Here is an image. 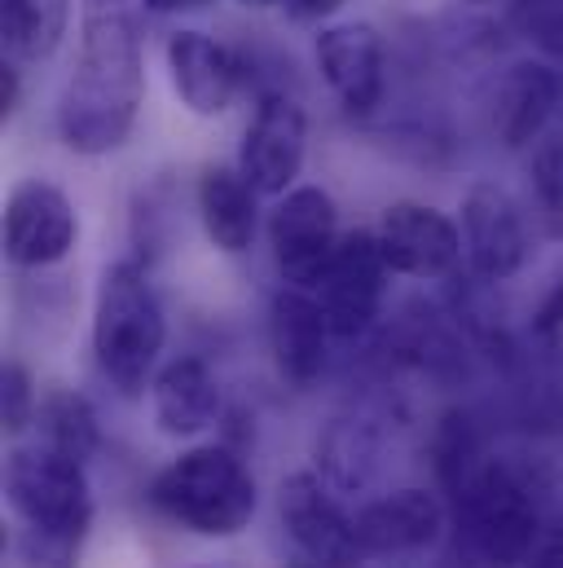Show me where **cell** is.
<instances>
[{
  "mask_svg": "<svg viewBox=\"0 0 563 568\" xmlns=\"http://www.w3.org/2000/svg\"><path fill=\"white\" fill-rule=\"evenodd\" d=\"M444 525H449L444 494L422 489V485L392 489V494L370 498L352 511L361 560H370V556H419V551L436 547L444 538Z\"/></svg>",
  "mask_w": 563,
  "mask_h": 568,
  "instance_id": "obj_15",
  "label": "cell"
},
{
  "mask_svg": "<svg viewBox=\"0 0 563 568\" xmlns=\"http://www.w3.org/2000/svg\"><path fill=\"white\" fill-rule=\"evenodd\" d=\"M375 234H379V247H383L392 274H401V278L440 283V278H453L462 265V230L453 216H444L431 203L401 199V203L383 207Z\"/></svg>",
  "mask_w": 563,
  "mask_h": 568,
  "instance_id": "obj_14",
  "label": "cell"
},
{
  "mask_svg": "<svg viewBox=\"0 0 563 568\" xmlns=\"http://www.w3.org/2000/svg\"><path fill=\"white\" fill-rule=\"evenodd\" d=\"M198 221H203V234L216 252L225 256H243L252 252L256 234H260V207H256V190L252 181L229 168V163H207L198 172Z\"/></svg>",
  "mask_w": 563,
  "mask_h": 568,
  "instance_id": "obj_19",
  "label": "cell"
},
{
  "mask_svg": "<svg viewBox=\"0 0 563 568\" xmlns=\"http://www.w3.org/2000/svg\"><path fill=\"white\" fill-rule=\"evenodd\" d=\"M243 9H274V4H282V0H238Z\"/></svg>",
  "mask_w": 563,
  "mask_h": 568,
  "instance_id": "obj_34",
  "label": "cell"
},
{
  "mask_svg": "<svg viewBox=\"0 0 563 568\" xmlns=\"http://www.w3.org/2000/svg\"><path fill=\"white\" fill-rule=\"evenodd\" d=\"M388 278H392V265L379 247V234L348 230L313 286L339 344H357V339L375 335V326L383 317V300H388Z\"/></svg>",
  "mask_w": 563,
  "mask_h": 568,
  "instance_id": "obj_6",
  "label": "cell"
},
{
  "mask_svg": "<svg viewBox=\"0 0 563 568\" xmlns=\"http://www.w3.org/2000/svg\"><path fill=\"white\" fill-rule=\"evenodd\" d=\"M0 243L13 270H53L80 243V212L62 185L44 176H22L4 194Z\"/></svg>",
  "mask_w": 563,
  "mask_h": 568,
  "instance_id": "obj_7",
  "label": "cell"
},
{
  "mask_svg": "<svg viewBox=\"0 0 563 568\" xmlns=\"http://www.w3.org/2000/svg\"><path fill=\"white\" fill-rule=\"evenodd\" d=\"M317 71L348 120H370L388 93V44L375 22H326L313 40Z\"/></svg>",
  "mask_w": 563,
  "mask_h": 568,
  "instance_id": "obj_8",
  "label": "cell"
},
{
  "mask_svg": "<svg viewBox=\"0 0 563 568\" xmlns=\"http://www.w3.org/2000/svg\"><path fill=\"white\" fill-rule=\"evenodd\" d=\"M150 13H163V18H172V13H194V9H207L212 0H141Z\"/></svg>",
  "mask_w": 563,
  "mask_h": 568,
  "instance_id": "obj_32",
  "label": "cell"
},
{
  "mask_svg": "<svg viewBox=\"0 0 563 568\" xmlns=\"http://www.w3.org/2000/svg\"><path fill=\"white\" fill-rule=\"evenodd\" d=\"M560 348H563V274L542 295V304L533 308V322H529V353L555 362Z\"/></svg>",
  "mask_w": 563,
  "mask_h": 568,
  "instance_id": "obj_28",
  "label": "cell"
},
{
  "mask_svg": "<svg viewBox=\"0 0 563 568\" xmlns=\"http://www.w3.org/2000/svg\"><path fill=\"white\" fill-rule=\"evenodd\" d=\"M290 568H344V565H313V560H299V556H295Z\"/></svg>",
  "mask_w": 563,
  "mask_h": 568,
  "instance_id": "obj_35",
  "label": "cell"
},
{
  "mask_svg": "<svg viewBox=\"0 0 563 568\" xmlns=\"http://www.w3.org/2000/svg\"><path fill=\"white\" fill-rule=\"evenodd\" d=\"M40 410V388L31 379V371L22 362H4L0 366V427L4 436H22L35 424Z\"/></svg>",
  "mask_w": 563,
  "mask_h": 568,
  "instance_id": "obj_25",
  "label": "cell"
},
{
  "mask_svg": "<svg viewBox=\"0 0 563 568\" xmlns=\"http://www.w3.org/2000/svg\"><path fill=\"white\" fill-rule=\"evenodd\" d=\"M524 568H563V511L560 516H546L542 534H538V547L529 556Z\"/></svg>",
  "mask_w": 563,
  "mask_h": 568,
  "instance_id": "obj_29",
  "label": "cell"
},
{
  "mask_svg": "<svg viewBox=\"0 0 563 568\" xmlns=\"http://www.w3.org/2000/svg\"><path fill=\"white\" fill-rule=\"evenodd\" d=\"M278 520L299 560L313 565H344L361 560L352 516L339 503V489H330L317 471H290L278 485Z\"/></svg>",
  "mask_w": 563,
  "mask_h": 568,
  "instance_id": "obj_12",
  "label": "cell"
},
{
  "mask_svg": "<svg viewBox=\"0 0 563 568\" xmlns=\"http://www.w3.org/2000/svg\"><path fill=\"white\" fill-rule=\"evenodd\" d=\"M484 458L489 454H484L480 419L471 410H462V406L444 410L436 432H431V467H436V485L449 498V507L462 498V489L471 485V476L480 471Z\"/></svg>",
  "mask_w": 563,
  "mask_h": 568,
  "instance_id": "obj_23",
  "label": "cell"
},
{
  "mask_svg": "<svg viewBox=\"0 0 563 568\" xmlns=\"http://www.w3.org/2000/svg\"><path fill=\"white\" fill-rule=\"evenodd\" d=\"M75 0H0V49L9 62H49L71 31Z\"/></svg>",
  "mask_w": 563,
  "mask_h": 568,
  "instance_id": "obj_21",
  "label": "cell"
},
{
  "mask_svg": "<svg viewBox=\"0 0 563 568\" xmlns=\"http://www.w3.org/2000/svg\"><path fill=\"white\" fill-rule=\"evenodd\" d=\"M145 102V49L129 9L84 13L71 75L58 93V138L80 159L115 154Z\"/></svg>",
  "mask_w": 563,
  "mask_h": 568,
  "instance_id": "obj_1",
  "label": "cell"
},
{
  "mask_svg": "<svg viewBox=\"0 0 563 568\" xmlns=\"http://www.w3.org/2000/svg\"><path fill=\"white\" fill-rule=\"evenodd\" d=\"M444 568H471V565H444Z\"/></svg>",
  "mask_w": 563,
  "mask_h": 568,
  "instance_id": "obj_37",
  "label": "cell"
},
{
  "mask_svg": "<svg viewBox=\"0 0 563 568\" xmlns=\"http://www.w3.org/2000/svg\"><path fill=\"white\" fill-rule=\"evenodd\" d=\"M102 9H124V0H84V13H102Z\"/></svg>",
  "mask_w": 563,
  "mask_h": 568,
  "instance_id": "obj_33",
  "label": "cell"
},
{
  "mask_svg": "<svg viewBox=\"0 0 563 568\" xmlns=\"http://www.w3.org/2000/svg\"><path fill=\"white\" fill-rule=\"evenodd\" d=\"M462 4H471V9H484V4H493V0H462Z\"/></svg>",
  "mask_w": 563,
  "mask_h": 568,
  "instance_id": "obj_36",
  "label": "cell"
},
{
  "mask_svg": "<svg viewBox=\"0 0 563 568\" xmlns=\"http://www.w3.org/2000/svg\"><path fill=\"white\" fill-rule=\"evenodd\" d=\"M529 194L538 230L563 243V133H546L529 154Z\"/></svg>",
  "mask_w": 563,
  "mask_h": 568,
  "instance_id": "obj_24",
  "label": "cell"
},
{
  "mask_svg": "<svg viewBox=\"0 0 563 568\" xmlns=\"http://www.w3.org/2000/svg\"><path fill=\"white\" fill-rule=\"evenodd\" d=\"M35 445L53 449V454H66L75 463H93L98 449H102V424H98V410L84 393L75 388H49L40 393V410H35Z\"/></svg>",
  "mask_w": 563,
  "mask_h": 568,
  "instance_id": "obj_22",
  "label": "cell"
},
{
  "mask_svg": "<svg viewBox=\"0 0 563 568\" xmlns=\"http://www.w3.org/2000/svg\"><path fill=\"white\" fill-rule=\"evenodd\" d=\"M339 207L321 185L286 190L269 216V252L282 286L313 291L339 247Z\"/></svg>",
  "mask_w": 563,
  "mask_h": 568,
  "instance_id": "obj_10",
  "label": "cell"
},
{
  "mask_svg": "<svg viewBox=\"0 0 563 568\" xmlns=\"http://www.w3.org/2000/svg\"><path fill=\"white\" fill-rule=\"evenodd\" d=\"M163 67H167L176 102L198 120L225 115L234 106V98L243 93V84H247L243 53H234L229 44H221L216 36L194 31V27H181V31L167 36Z\"/></svg>",
  "mask_w": 563,
  "mask_h": 568,
  "instance_id": "obj_13",
  "label": "cell"
},
{
  "mask_svg": "<svg viewBox=\"0 0 563 568\" xmlns=\"http://www.w3.org/2000/svg\"><path fill=\"white\" fill-rule=\"evenodd\" d=\"M330 344H335V331H330L313 291H304V286L274 291V300H269V353H274L282 384H290L299 393L313 388L330 366Z\"/></svg>",
  "mask_w": 563,
  "mask_h": 568,
  "instance_id": "obj_17",
  "label": "cell"
},
{
  "mask_svg": "<svg viewBox=\"0 0 563 568\" xmlns=\"http://www.w3.org/2000/svg\"><path fill=\"white\" fill-rule=\"evenodd\" d=\"M22 106V67L18 62H0V124H9Z\"/></svg>",
  "mask_w": 563,
  "mask_h": 568,
  "instance_id": "obj_30",
  "label": "cell"
},
{
  "mask_svg": "<svg viewBox=\"0 0 563 568\" xmlns=\"http://www.w3.org/2000/svg\"><path fill=\"white\" fill-rule=\"evenodd\" d=\"M304 159H308V111L299 106L295 93L265 89L243 133L238 172L252 181L260 199H282L286 190H295Z\"/></svg>",
  "mask_w": 563,
  "mask_h": 568,
  "instance_id": "obj_9",
  "label": "cell"
},
{
  "mask_svg": "<svg viewBox=\"0 0 563 568\" xmlns=\"http://www.w3.org/2000/svg\"><path fill=\"white\" fill-rule=\"evenodd\" d=\"M89 538L80 534H44V529H22L13 538V556L22 568H80V551Z\"/></svg>",
  "mask_w": 563,
  "mask_h": 568,
  "instance_id": "obj_26",
  "label": "cell"
},
{
  "mask_svg": "<svg viewBox=\"0 0 563 568\" xmlns=\"http://www.w3.org/2000/svg\"><path fill=\"white\" fill-rule=\"evenodd\" d=\"M563 106V71L546 58H520L502 71L489 98V129L502 150H533Z\"/></svg>",
  "mask_w": 563,
  "mask_h": 568,
  "instance_id": "obj_16",
  "label": "cell"
},
{
  "mask_svg": "<svg viewBox=\"0 0 563 568\" xmlns=\"http://www.w3.org/2000/svg\"><path fill=\"white\" fill-rule=\"evenodd\" d=\"M167 344V313L141 261H115L102 270L93 295V362L120 397H141Z\"/></svg>",
  "mask_w": 563,
  "mask_h": 568,
  "instance_id": "obj_4",
  "label": "cell"
},
{
  "mask_svg": "<svg viewBox=\"0 0 563 568\" xmlns=\"http://www.w3.org/2000/svg\"><path fill=\"white\" fill-rule=\"evenodd\" d=\"M511 27L546 58H563V0H511Z\"/></svg>",
  "mask_w": 563,
  "mask_h": 568,
  "instance_id": "obj_27",
  "label": "cell"
},
{
  "mask_svg": "<svg viewBox=\"0 0 563 568\" xmlns=\"http://www.w3.org/2000/svg\"><path fill=\"white\" fill-rule=\"evenodd\" d=\"M458 230L467 270L475 278L498 286L511 283L529 265V221L502 185L475 181L458 203Z\"/></svg>",
  "mask_w": 563,
  "mask_h": 568,
  "instance_id": "obj_11",
  "label": "cell"
},
{
  "mask_svg": "<svg viewBox=\"0 0 563 568\" xmlns=\"http://www.w3.org/2000/svg\"><path fill=\"white\" fill-rule=\"evenodd\" d=\"M4 503L22 529L80 534L93 529L89 467L44 445H13L4 458Z\"/></svg>",
  "mask_w": 563,
  "mask_h": 568,
  "instance_id": "obj_5",
  "label": "cell"
},
{
  "mask_svg": "<svg viewBox=\"0 0 563 568\" xmlns=\"http://www.w3.org/2000/svg\"><path fill=\"white\" fill-rule=\"evenodd\" d=\"M317 476L339 494H361L383 467V432L375 415H339L317 432L313 445Z\"/></svg>",
  "mask_w": 563,
  "mask_h": 568,
  "instance_id": "obj_20",
  "label": "cell"
},
{
  "mask_svg": "<svg viewBox=\"0 0 563 568\" xmlns=\"http://www.w3.org/2000/svg\"><path fill=\"white\" fill-rule=\"evenodd\" d=\"M145 503L154 507L158 520L176 525L181 534L225 542L256 520L260 485L243 449L225 440H207V445L181 449L163 471H154Z\"/></svg>",
  "mask_w": 563,
  "mask_h": 568,
  "instance_id": "obj_3",
  "label": "cell"
},
{
  "mask_svg": "<svg viewBox=\"0 0 563 568\" xmlns=\"http://www.w3.org/2000/svg\"><path fill=\"white\" fill-rule=\"evenodd\" d=\"M348 0H282L278 9L290 18V22H326L344 9Z\"/></svg>",
  "mask_w": 563,
  "mask_h": 568,
  "instance_id": "obj_31",
  "label": "cell"
},
{
  "mask_svg": "<svg viewBox=\"0 0 563 568\" xmlns=\"http://www.w3.org/2000/svg\"><path fill=\"white\" fill-rule=\"evenodd\" d=\"M551 471L520 454H489L453 503L467 556L484 568H524L546 525Z\"/></svg>",
  "mask_w": 563,
  "mask_h": 568,
  "instance_id": "obj_2",
  "label": "cell"
},
{
  "mask_svg": "<svg viewBox=\"0 0 563 568\" xmlns=\"http://www.w3.org/2000/svg\"><path fill=\"white\" fill-rule=\"evenodd\" d=\"M221 384H216V371L185 353V357H172L158 366L154 384H150V415L158 436L167 440H194L203 436L207 427L221 424Z\"/></svg>",
  "mask_w": 563,
  "mask_h": 568,
  "instance_id": "obj_18",
  "label": "cell"
}]
</instances>
